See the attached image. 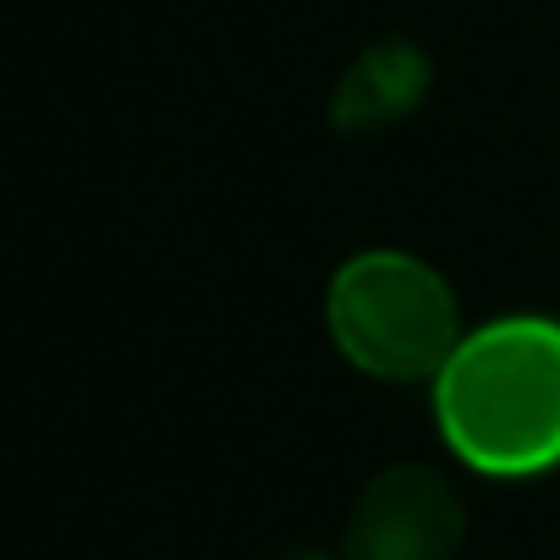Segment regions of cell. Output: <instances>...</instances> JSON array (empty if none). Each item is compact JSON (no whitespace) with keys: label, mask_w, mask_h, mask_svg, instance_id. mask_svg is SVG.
Here are the masks:
<instances>
[{"label":"cell","mask_w":560,"mask_h":560,"mask_svg":"<svg viewBox=\"0 0 560 560\" xmlns=\"http://www.w3.org/2000/svg\"><path fill=\"white\" fill-rule=\"evenodd\" d=\"M434 423L451 456L483 478L560 467V319L505 314L462 336L434 374Z\"/></svg>","instance_id":"obj_1"},{"label":"cell","mask_w":560,"mask_h":560,"mask_svg":"<svg viewBox=\"0 0 560 560\" xmlns=\"http://www.w3.org/2000/svg\"><path fill=\"white\" fill-rule=\"evenodd\" d=\"M325 330L358 374L390 385H434L467 336L451 280L401 247H369L330 275Z\"/></svg>","instance_id":"obj_2"},{"label":"cell","mask_w":560,"mask_h":560,"mask_svg":"<svg viewBox=\"0 0 560 560\" xmlns=\"http://www.w3.org/2000/svg\"><path fill=\"white\" fill-rule=\"evenodd\" d=\"M467 544V511L445 472L423 462L380 467L341 533V560H462Z\"/></svg>","instance_id":"obj_3"},{"label":"cell","mask_w":560,"mask_h":560,"mask_svg":"<svg viewBox=\"0 0 560 560\" xmlns=\"http://www.w3.org/2000/svg\"><path fill=\"white\" fill-rule=\"evenodd\" d=\"M429 89V61L423 50L401 45V39H385L374 50H363L341 83H336V100H330V121L341 132H380V127H396Z\"/></svg>","instance_id":"obj_4"},{"label":"cell","mask_w":560,"mask_h":560,"mask_svg":"<svg viewBox=\"0 0 560 560\" xmlns=\"http://www.w3.org/2000/svg\"><path fill=\"white\" fill-rule=\"evenodd\" d=\"M275 560H341V549H287V555H275Z\"/></svg>","instance_id":"obj_5"}]
</instances>
